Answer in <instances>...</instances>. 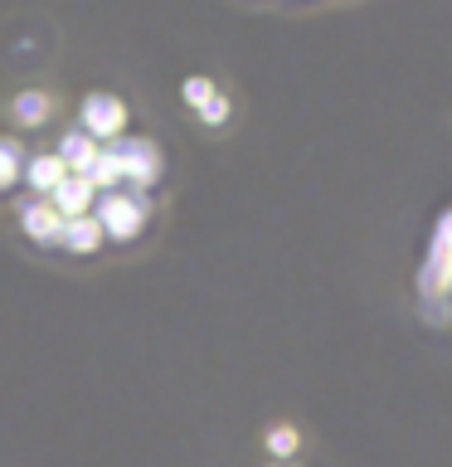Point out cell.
<instances>
[{
  "label": "cell",
  "mask_w": 452,
  "mask_h": 467,
  "mask_svg": "<svg viewBox=\"0 0 452 467\" xmlns=\"http://www.w3.org/2000/svg\"><path fill=\"white\" fill-rule=\"evenodd\" d=\"M146 210H151V204H146V195H137V190H108V195H102V210H98V224H102V234H112V239H137L141 234V224H146Z\"/></svg>",
  "instance_id": "6da1fadb"
},
{
  "label": "cell",
  "mask_w": 452,
  "mask_h": 467,
  "mask_svg": "<svg viewBox=\"0 0 452 467\" xmlns=\"http://www.w3.org/2000/svg\"><path fill=\"white\" fill-rule=\"evenodd\" d=\"M108 151L117 156V171H122V181H137V185H151L156 171H160V156L151 141H117L108 146Z\"/></svg>",
  "instance_id": "7a4b0ae2"
},
{
  "label": "cell",
  "mask_w": 452,
  "mask_h": 467,
  "mask_svg": "<svg viewBox=\"0 0 452 467\" xmlns=\"http://www.w3.org/2000/svg\"><path fill=\"white\" fill-rule=\"evenodd\" d=\"M122 122H127V108L122 102H117L112 93H93L83 102V131L87 137H117V131H122Z\"/></svg>",
  "instance_id": "3957f363"
},
{
  "label": "cell",
  "mask_w": 452,
  "mask_h": 467,
  "mask_svg": "<svg viewBox=\"0 0 452 467\" xmlns=\"http://www.w3.org/2000/svg\"><path fill=\"white\" fill-rule=\"evenodd\" d=\"M20 219H25V234H29L35 244H64V214H58L54 204L35 200Z\"/></svg>",
  "instance_id": "277c9868"
},
{
  "label": "cell",
  "mask_w": 452,
  "mask_h": 467,
  "mask_svg": "<svg viewBox=\"0 0 452 467\" xmlns=\"http://www.w3.org/2000/svg\"><path fill=\"white\" fill-rule=\"evenodd\" d=\"M423 287H452V214L443 219V229H437V244H433V263L428 273H423Z\"/></svg>",
  "instance_id": "5b68a950"
},
{
  "label": "cell",
  "mask_w": 452,
  "mask_h": 467,
  "mask_svg": "<svg viewBox=\"0 0 452 467\" xmlns=\"http://www.w3.org/2000/svg\"><path fill=\"white\" fill-rule=\"evenodd\" d=\"M93 190H98V185L87 181V175H73V181H64V185H58L54 195H49V204H54V210L64 214V219L87 214V204H93Z\"/></svg>",
  "instance_id": "8992f818"
},
{
  "label": "cell",
  "mask_w": 452,
  "mask_h": 467,
  "mask_svg": "<svg viewBox=\"0 0 452 467\" xmlns=\"http://www.w3.org/2000/svg\"><path fill=\"white\" fill-rule=\"evenodd\" d=\"M58 161H64V166H73L78 175H87V171H93V161H98V141L87 137L83 127H78V131H68V137L58 141Z\"/></svg>",
  "instance_id": "52a82bcc"
},
{
  "label": "cell",
  "mask_w": 452,
  "mask_h": 467,
  "mask_svg": "<svg viewBox=\"0 0 452 467\" xmlns=\"http://www.w3.org/2000/svg\"><path fill=\"white\" fill-rule=\"evenodd\" d=\"M25 175H29V185H35L39 195H54V190L68 181V166H64V161H58V151H54V156H35V161L25 166Z\"/></svg>",
  "instance_id": "ba28073f"
},
{
  "label": "cell",
  "mask_w": 452,
  "mask_h": 467,
  "mask_svg": "<svg viewBox=\"0 0 452 467\" xmlns=\"http://www.w3.org/2000/svg\"><path fill=\"white\" fill-rule=\"evenodd\" d=\"M64 244L73 248V254H93V248L102 244L98 214H73V219H64Z\"/></svg>",
  "instance_id": "9c48e42d"
},
{
  "label": "cell",
  "mask_w": 452,
  "mask_h": 467,
  "mask_svg": "<svg viewBox=\"0 0 452 467\" xmlns=\"http://www.w3.org/2000/svg\"><path fill=\"white\" fill-rule=\"evenodd\" d=\"M15 117L29 122V127L44 122V117H49V98H44V93H20V98H15Z\"/></svg>",
  "instance_id": "30bf717a"
},
{
  "label": "cell",
  "mask_w": 452,
  "mask_h": 467,
  "mask_svg": "<svg viewBox=\"0 0 452 467\" xmlns=\"http://www.w3.org/2000/svg\"><path fill=\"white\" fill-rule=\"evenodd\" d=\"M20 175V146L0 141V190H10V181Z\"/></svg>",
  "instance_id": "8fae6325"
},
{
  "label": "cell",
  "mask_w": 452,
  "mask_h": 467,
  "mask_svg": "<svg viewBox=\"0 0 452 467\" xmlns=\"http://www.w3.org/2000/svg\"><path fill=\"white\" fill-rule=\"evenodd\" d=\"M268 448L277 452V458H287V452L297 448V433H292V429H272V433H268Z\"/></svg>",
  "instance_id": "7c38bea8"
},
{
  "label": "cell",
  "mask_w": 452,
  "mask_h": 467,
  "mask_svg": "<svg viewBox=\"0 0 452 467\" xmlns=\"http://www.w3.org/2000/svg\"><path fill=\"white\" fill-rule=\"evenodd\" d=\"M185 98L195 102V108H204V102H210L214 93H210V83H204V78H190V83H185Z\"/></svg>",
  "instance_id": "4fadbf2b"
},
{
  "label": "cell",
  "mask_w": 452,
  "mask_h": 467,
  "mask_svg": "<svg viewBox=\"0 0 452 467\" xmlns=\"http://www.w3.org/2000/svg\"><path fill=\"white\" fill-rule=\"evenodd\" d=\"M224 112H229V102H224V98H210V102L200 108V117H204V122H224Z\"/></svg>",
  "instance_id": "5bb4252c"
}]
</instances>
